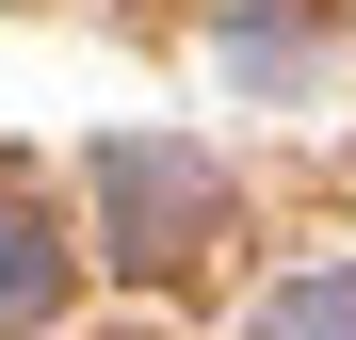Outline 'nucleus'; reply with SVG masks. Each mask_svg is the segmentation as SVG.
I'll list each match as a JSON object with an SVG mask.
<instances>
[{
	"mask_svg": "<svg viewBox=\"0 0 356 340\" xmlns=\"http://www.w3.org/2000/svg\"><path fill=\"white\" fill-rule=\"evenodd\" d=\"M243 340H356V259H340V275H291Z\"/></svg>",
	"mask_w": 356,
	"mask_h": 340,
	"instance_id": "nucleus-3",
	"label": "nucleus"
},
{
	"mask_svg": "<svg viewBox=\"0 0 356 340\" xmlns=\"http://www.w3.org/2000/svg\"><path fill=\"white\" fill-rule=\"evenodd\" d=\"M49 292H65V243L33 211H0V324H49Z\"/></svg>",
	"mask_w": 356,
	"mask_h": 340,
	"instance_id": "nucleus-2",
	"label": "nucleus"
},
{
	"mask_svg": "<svg viewBox=\"0 0 356 340\" xmlns=\"http://www.w3.org/2000/svg\"><path fill=\"white\" fill-rule=\"evenodd\" d=\"M97 211H113V259L130 275H178L227 227V195H211V162L195 146H162V130H130V146H97Z\"/></svg>",
	"mask_w": 356,
	"mask_h": 340,
	"instance_id": "nucleus-1",
	"label": "nucleus"
}]
</instances>
